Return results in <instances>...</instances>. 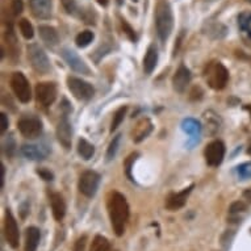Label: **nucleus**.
I'll return each instance as SVG.
<instances>
[{
	"instance_id": "nucleus-1",
	"label": "nucleus",
	"mask_w": 251,
	"mask_h": 251,
	"mask_svg": "<svg viewBox=\"0 0 251 251\" xmlns=\"http://www.w3.org/2000/svg\"><path fill=\"white\" fill-rule=\"evenodd\" d=\"M108 214L112 229L117 237H123L129 221V205L126 199L120 192H113L108 200Z\"/></svg>"
},
{
	"instance_id": "nucleus-2",
	"label": "nucleus",
	"mask_w": 251,
	"mask_h": 251,
	"mask_svg": "<svg viewBox=\"0 0 251 251\" xmlns=\"http://www.w3.org/2000/svg\"><path fill=\"white\" fill-rule=\"evenodd\" d=\"M155 28L158 37L161 38V41H167V38L170 37L174 28V15L171 5L166 0H161L156 4Z\"/></svg>"
},
{
	"instance_id": "nucleus-3",
	"label": "nucleus",
	"mask_w": 251,
	"mask_h": 251,
	"mask_svg": "<svg viewBox=\"0 0 251 251\" xmlns=\"http://www.w3.org/2000/svg\"><path fill=\"white\" fill-rule=\"evenodd\" d=\"M204 76L210 88L213 90H223L229 80V71L221 62H212L206 66Z\"/></svg>"
},
{
	"instance_id": "nucleus-4",
	"label": "nucleus",
	"mask_w": 251,
	"mask_h": 251,
	"mask_svg": "<svg viewBox=\"0 0 251 251\" xmlns=\"http://www.w3.org/2000/svg\"><path fill=\"white\" fill-rule=\"evenodd\" d=\"M26 50H28V58L32 67L40 74H46L50 70V63L44 50L36 44L29 45Z\"/></svg>"
},
{
	"instance_id": "nucleus-5",
	"label": "nucleus",
	"mask_w": 251,
	"mask_h": 251,
	"mask_svg": "<svg viewBox=\"0 0 251 251\" xmlns=\"http://www.w3.org/2000/svg\"><path fill=\"white\" fill-rule=\"evenodd\" d=\"M99 184V174H96L95 171H86L79 177L78 188L80 191V194L84 195L86 198H94L96 192H98Z\"/></svg>"
},
{
	"instance_id": "nucleus-6",
	"label": "nucleus",
	"mask_w": 251,
	"mask_h": 251,
	"mask_svg": "<svg viewBox=\"0 0 251 251\" xmlns=\"http://www.w3.org/2000/svg\"><path fill=\"white\" fill-rule=\"evenodd\" d=\"M67 86L71 94L79 100H90L95 95V88L90 83L75 76H70L67 79Z\"/></svg>"
},
{
	"instance_id": "nucleus-7",
	"label": "nucleus",
	"mask_w": 251,
	"mask_h": 251,
	"mask_svg": "<svg viewBox=\"0 0 251 251\" xmlns=\"http://www.w3.org/2000/svg\"><path fill=\"white\" fill-rule=\"evenodd\" d=\"M11 87L21 103H28L29 100L32 99L30 86H29L28 79L25 78L23 73H13L12 78H11Z\"/></svg>"
},
{
	"instance_id": "nucleus-8",
	"label": "nucleus",
	"mask_w": 251,
	"mask_h": 251,
	"mask_svg": "<svg viewBox=\"0 0 251 251\" xmlns=\"http://www.w3.org/2000/svg\"><path fill=\"white\" fill-rule=\"evenodd\" d=\"M4 237L5 241L12 249H17L20 243V231L16 218L13 217L12 212L7 209L4 217Z\"/></svg>"
},
{
	"instance_id": "nucleus-9",
	"label": "nucleus",
	"mask_w": 251,
	"mask_h": 251,
	"mask_svg": "<svg viewBox=\"0 0 251 251\" xmlns=\"http://www.w3.org/2000/svg\"><path fill=\"white\" fill-rule=\"evenodd\" d=\"M57 98V87L54 83L42 82L36 86V99L42 107H49Z\"/></svg>"
},
{
	"instance_id": "nucleus-10",
	"label": "nucleus",
	"mask_w": 251,
	"mask_h": 251,
	"mask_svg": "<svg viewBox=\"0 0 251 251\" xmlns=\"http://www.w3.org/2000/svg\"><path fill=\"white\" fill-rule=\"evenodd\" d=\"M205 161L210 167H217L223 163L225 156V145L221 141L210 142L205 149Z\"/></svg>"
},
{
	"instance_id": "nucleus-11",
	"label": "nucleus",
	"mask_w": 251,
	"mask_h": 251,
	"mask_svg": "<svg viewBox=\"0 0 251 251\" xmlns=\"http://www.w3.org/2000/svg\"><path fill=\"white\" fill-rule=\"evenodd\" d=\"M17 128L26 138H37L42 133V123L36 117H24L17 123Z\"/></svg>"
},
{
	"instance_id": "nucleus-12",
	"label": "nucleus",
	"mask_w": 251,
	"mask_h": 251,
	"mask_svg": "<svg viewBox=\"0 0 251 251\" xmlns=\"http://www.w3.org/2000/svg\"><path fill=\"white\" fill-rule=\"evenodd\" d=\"M62 57H63V59L66 61L67 65H69L75 73L90 75V69H88V66L84 63V61H83L82 58L75 53L74 50L63 49L62 50Z\"/></svg>"
},
{
	"instance_id": "nucleus-13",
	"label": "nucleus",
	"mask_w": 251,
	"mask_h": 251,
	"mask_svg": "<svg viewBox=\"0 0 251 251\" xmlns=\"http://www.w3.org/2000/svg\"><path fill=\"white\" fill-rule=\"evenodd\" d=\"M194 188V185L187 187L180 192H175V194H170L169 198L166 199V209L171 210V212H176V210L181 209L187 202V199L190 196L191 191Z\"/></svg>"
},
{
	"instance_id": "nucleus-14",
	"label": "nucleus",
	"mask_w": 251,
	"mask_h": 251,
	"mask_svg": "<svg viewBox=\"0 0 251 251\" xmlns=\"http://www.w3.org/2000/svg\"><path fill=\"white\" fill-rule=\"evenodd\" d=\"M30 9L37 19H50L53 13V0H29Z\"/></svg>"
},
{
	"instance_id": "nucleus-15",
	"label": "nucleus",
	"mask_w": 251,
	"mask_h": 251,
	"mask_svg": "<svg viewBox=\"0 0 251 251\" xmlns=\"http://www.w3.org/2000/svg\"><path fill=\"white\" fill-rule=\"evenodd\" d=\"M57 137L58 141L61 142V145L65 149L71 148V140H73V129H71L70 121L67 120L65 116L63 119L59 121L57 126Z\"/></svg>"
},
{
	"instance_id": "nucleus-16",
	"label": "nucleus",
	"mask_w": 251,
	"mask_h": 251,
	"mask_svg": "<svg viewBox=\"0 0 251 251\" xmlns=\"http://www.w3.org/2000/svg\"><path fill=\"white\" fill-rule=\"evenodd\" d=\"M191 82V71L184 66V65H181L177 71L174 75L173 79V84H174V90L179 92V94H183L185 90H187V87L190 84Z\"/></svg>"
},
{
	"instance_id": "nucleus-17",
	"label": "nucleus",
	"mask_w": 251,
	"mask_h": 251,
	"mask_svg": "<svg viewBox=\"0 0 251 251\" xmlns=\"http://www.w3.org/2000/svg\"><path fill=\"white\" fill-rule=\"evenodd\" d=\"M152 132V123L149 119L140 120L137 125L134 126L132 132V138L136 144H140L141 141H144L145 138H148L149 134Z\"/></svg>"
},
{
	"instance_id": "nucleus-18",
	"label": "nucleus",
	"mask_w": 251,
	"mask_h": 251,
	"mask_svg": "<svg viewBox=\"0 0 251 251\" xmlns=\"http://www.w3.org/2000/svg\"><path fill=\"white\" fill-rule=\"evenodd\" d=\"M50 204H51V212L55 221L61 223L66 216V202L62 198L61 194H53L50 196Z\"/></svg>"
},
{
	"instance_id": "nucleus-19",
	"label": "nucleus",
	"mask_w": 251,
	"mask_h": 251,
	"mask_svg": "<svg viewBox=\"0 0 251 251\" xmlns=\"http://www.w3.org/2000/svg\"><path fill=\"white\" fill-rule=\"evenodd\" d=\"M21 154L30 161H42L48 155V151L41 146L37 145H23L21 146Z\"/></svg>"
},
{
	"instance_id": "nucleus-20",
	"label": "nucleus",
	"mask_w": 251,
	"mask_h": 251,
	"mask_svg": "<svg viewBox=\"0 0 251 251\" xmlns=\"http://www.w3.org/2000/svg\"><path fill=\"white\" fill-rule=\"evenodd\" d=\"M41 239L40 229L36 226H29L25 230V251H36Z\"/></svg>"
},
{
	"instance_id": "nucleus-21",
	"label": "nucleus",
	"mask_w": 251,
	"mask_h": 251,
	"mask_svg": "<svg viewBox=\"0 0 251 251\" xmlns=\"http://www.w3.org/2000/svg\"><path fill=\"white\" fill-rule=\"evenodd\" d=\"M38 32H40V37L48 46H55L59 41L57 30L53 26L49 25H40L38 26Z\"/></svg>"
},
{
	"instance_id": "nucleus-22",
	"label": "nucleus",
	"mask_w": 251,
	"mask_h": 251,
	"mask_svg": "<svg viewBox=\"0 0 251 251\" xmlns=\"http://www.w3.org/2000/svg\"><path fill=\"white\" fill-rule=\"evenodd\" d=\"M156 63H158V50H156V46L151 45L149 46L148 51H146V55L144 58V70L146 74H151L154 69L156 67Z\"/></svg>"
},
{
	"instance_id": "nucleus-23",
	"label": "nucleus",
	"mask_w": 251,
	"mask_h": 251,
	"mask_svg": "<svg viewBox=\"0 0 251 251\" xmlns=\"http://www.w3.org/2000/svg\"><path fill=\"white\" fill-rule=\"evenodd\" d=\"M181 129H183V132L187 133L188 136H191V138H195V140H198L200 133H201V125H200L198 120L195 119L183 120Z\"/></svg>"
},
{
	"instance_id": "nucleus-24",
	"label": "nucleus",
	"mask_w": 251,
	"mask_h": 251,
	"mask_svg": "<svg viewBox=\"0 0 251 251\" xmlns=\"http://www.w3.org/2000/svg\"><path fill=\"white\" fill-rule=\"evenodd\" d=\"M204 120H205V124L206 126H208V130H209L210 134H216V133L220 130L221 121H220L218 115H216L213 111L205 112V113H204Z\"/></svg>"
},
{
	"instance_id": "nucleus-25",
	"label": "nucleus",
	"mask_w": 251,
	"mask_h": 251,
	"mask_svg": "<svg viewBox=\"0 0 251 251\" xmlns=\"http://www.w3.org/2000/svg\"><path fill=\"white\" fill-rule=\"evenodd\" d=\"M90 251H112L111 242L104 235H95L90 246Z\"/></svg>"
},
{
	"instance_id": "nucleus-26",
	"label": "nucleus",
	"mask_w": 251,
	"mask_h": 251,
	"mask_svg": "<svg viewBox=\"0 0 251 251\" xmlns=\"http://www.w3.org/2000/svg\"><path fill=\"white\" fill-rule=\"evenodd\" d=\"M78 152L83 159L88 161V159H91V158L94 156V154H95V148H94V145L90 144L87 140L80 138L78 142Z\"/></svg>"
},
{
	"instance_id": "nucleus-27",
	"label": "nucleus",
	"mask_w": 251,
	"mask_h": 251,
	"mask_svg": "<svg viewBox=\"0 0 251 251\" xmlns=\"http://www.w3.org/2000/svg\"><path fill=\"white\" fill-rule=\"evenodd\" d=\"M239 29L243 32H247V34L251 38V12H243L238 17Z\"/></svg>"
},
{
	"instance_id": "nucleus-28",
	"label": "nucleus",
	"mask_w": 251,
	"mask_h": 251,
	"mask_svg": "<svg viewBox=\"0 0 251 251\" xmlns=\"http://www.w3.org/2000/svg\"><path fill=\"white\" fill-rule=\"evenodd\" d=\"M92 40H94V33L91 30H83V32H80L76 36L75 42H76V45L79 48H86V46H88L92 42Z\"/></svg>"
},
{
	"instance_id": "nucleus-29",
	"label": "nucleus",
	"mask_w": 251,
	"mask_h": 251,
	"mask_svg": "<svg viewBox=\"0 0 251 251\" xmlns=\"http://www.w3.org/2000/svg\"><path fill=\"white\" fill-rule=\"evenodd\" d=\"M19 28H20V32L21 34H23V37L26 38V40L33 38L34 36L33 25L30 24L26 19H21L20 23H19Z\"/></svg>"
},
{
	"instance_id": "nucleus-30",
	"label": "nucleus",
	"mask_w": 251,
	"mask_h": 251,
	"mask_svg": "<svg viewBox=\"0 0 251 251\" xmlns=\"http://www.w3.org/2000/svg\"><path fill=\"white\" fill-rule=\"evenodd\" d=\"M126 107H121L119 108L117 111H116L115 116H113V120H112V124H111V132H115L116 129L119 128L120 124L124 121V117L126 115Z\"/></svg>"
},
{
	"instance_id": "nucleus-31",
	"label": "nucleus",
	"mask_w": 251,
	"mask_h": 251,
	"mask_svg": "<svg viewBox=\"0 0 251 251\" xmlns=\"http://www.w3.org/2000/svg\"><path fill=\"white\" fill-rule=\"evenodd\" d=\"M120 140H121V136L117 134V136L112 140V142L109 144V148H108V151H107V159L108 161H111L113 159L116 155V152H117V149H119V144H120Z\"/></svg>"
},
{
	"instance_id": "nucleus-32",
	"label": "nucleus",
	"mask_w": 251,
	"mask_h": 251,
	"mask_svg": "<svg viewBox=\"0 0 251 251\" xmlns=\"http://www.w3.org/2000/svg\"><path fill=\"white\" fill-rule=\"evenodd\" d=\"M237 173H238V176L242 179V180H246V179H250L251 177V162L249 163H243L237 169Z\"/></svg>"
},
{
	"instance_id": "nucleus-33",
	"label": "nucleus",
	"mask_w": 251,
	"mask_h": 251,
	"mask_svg": "<svg viewBox=\"0 0 251 251\" xmlns=\"http://www.w3.org/2000/svg\"><path fill=\"white\" fill-rule=\"evenodd\" d=\"M246 209H247V205L245 204V202L234 201L230 206H229V213H230L231 216H235V214L242 213V212H245Z\"/></svg>"
},
{
	"instance_id": "nucleus-34",
	"label": "nucleus",
	"mask_w": 251,
	"mask_h": 251,
	"mask_svg": "<svg viewBox=\"0 0 251 251\" xmlns=\"http://www.w3.org/2000/svg\"><path fill=\"white\" fill-rule=\"evenodd\" d=\"M137 152H134V154H130V155L128 156V159L125 161V163H124V166H125V171H126V175H128V177L130 179V180H133L132 179V167H133V163H134V161L137 159Z\"/></svg>"
},
{
	"instance_id": "nucleus-35",
	"label": "nucleus",
	"mask_w": 251,
	"mask_h": 251,
	"mask_svg": "<svg viewBox=\"0 0 251 251\" xmlns=\"http://www.w3.org/2000/svg\"><path fill=\"white\" fill-rule=\"evenodd\" d=\"M121 26H123L124 32H125V34H126V36H128L129 40H132V41H136V40H137L136 33H134V30H133L132 26H130V25L126 23V20L121 19Z\"/></svg>"
},
{
	"instance_id": "nucleus-36",
	"label": "nucleus",
	"mask_w": 251,
	"mask_h": 251,
	"mask_svg": "<svg viewBox=\"0 0 251 251\" xmlns=\"http://www.w3.org/2000/svg\"><path fill=\"white\" fill-rule=\"evenodd\" d=\"M87 247V235H82L76 239L74 245V250L73 251H86Z\"/></svg>"
},
{
	"instance_id": "nucleus-37",
	"label": "nucleus",
	"mask_w": 251,
	"mask_h": 251,
	"mask_svg": "<svg viewBox=\"0 0 251 251\" xmlns=\"http://www.w3.org/2000/svg\"><path fill=\"white\" fill-rule=\"evenodd\" d=\"M63 8L66 9L69 13H74L76 11V4H75V0H61Z\"/></svg>"
},
{
	"instance_id": "nucleus-38",
	"label": "nucleus",
	"mask_w": 251,
	"mask_h": 251,
	"mask_svg": "<svg viewBox=\"0 0 251 251\" xmlns=\"http://www.w3.org/2000/svg\"><path fill=\"white\" fill-rule=\"evenodd\" d=\"M23 9H24V4H23V1H21V0H13L12 1L13 15H15V16H19V15L23 12Z\"/></svg>"
},
{
	"instance_id": "nucleus-39",
	"label": "nucleus",
	"mask_w": 251,
	"mask_h": 251,
	"mask_svg": "<svg viewBox=\"0 0 251 251\" xmlns=\"http://www.w3.org/2000/svg\"><path fill=\"white\" fill-rule=\"evenodd\" d=\"M38 173V175H40V176H42V179H44V180H48V181H51L53 180V174L50 173V171H48V170H38L37 171Z\"/></svg>"
},
{
	"instance_id": "nucleus-40",
	"label": "nucleus",
	"mask_w": 251,
	"mask_h": 251,
	"mask_svg": "<svg viewBox=\"0 0 251 251\" xmlns=\"http://www.w3.org/2000/svg\"><path fill=\"white\" fill-rule=\"evenodd\" d=\"M0 124H1V132H5L8 129V117L5 113H0Z\"/></svg>"
},
{
	"instance_id": "nucleus-41",
	"label": "nucleus",
	"mask_w": 251,
	"mask_h": 251,
	"mask_svg": "<svg viewBox=\"0 0 251 251\" xmlns=\"http://www.w3.org/2000/svg\"><path fill=\"white\" fill-rule=\"evenodd\" d=\"M243 199L251 204V188H247V190L243 192Z\"/></svg>"
},
{
	"instance_id": "nucleus-42",
	"label": "nucleus",
	"mask_w": 251,
	"mask_h": 251,
	"mask_svg": "<svg viewBox=\"0 0 251 251\" xmlns=\"http://www.w3.org/2000/svg\"><path fill=\"white\" fill-rule=\"evenodd\" d=\"M4 173H5V170H4V166L1 165V175H0V187L3 188V185H4Z\"/></svg>"
},
{
	"instance_id": "nucleus-43",
	"label": "nucleus",
	"mask_w": 251,
	"mask_h": 251,
	"mask_svg": "<svg viewBox=\"0 0 251 251\" xmlns=\"http://www.w3.org/2000/svg\"><path fill=\"white\" fill-rule=\"evenodd\" d=\"M98 3L100 5H103V7H107L108 5V0H98Z\"/></svg>"
},
{
	"instance_id": "nucleus-44",
	"label": "nucleus",
	"mask_w": 251,
	"mask_h": 251,
	"mask_svg": "<svg viewBox=\"0 0 251 251\" xmlns=\"http://www.w3.org/2000/svg\"><path fill=\"white\" fill-rule=\"evenodd\" d=\"M245 109H246V111L251 115V104H249V105H245Z\"/></svg>"
},
{
	"instance_id": "nucleus-45",
	"label": "nucleus",
	"mask_w": 251,
	"mask_h": 251,
	"mask_svg": "<svg viewBox=\"0 0 251 251\" xmlns=\"http://www.w3.org/2000/svg\"><path fill=\"white\" fill-rule=\"evenodd\" d=\"M247 154H249V155H251V144H250V146H249V149H247Z\"/></svg>"
},
{
	"instance_id": "nucleus-46",
	"label": "nucleus",
	"mask_w": 251,
	"mask_h": 251,
	"mask_svg": "<svg viewBox=\"0 0 251 251\" xmlns=\"http://www.w3.org/2000/svg\"><path fill=\"white\" fill-rule=\"evenodd\" d=\"M116 1H117V4H124V0H116Z\"/></svg>"
},
{
	"instance_id": "nucleus-47",
	"label": "nucleus",
	"mask_w": 251,
	"mask_h": 251,
	"mask_svg": "<svg viewBox=\"0 0 251 251\" xmlns=\"http://www.w3.org/2000/svg\"><path fill=\"white\" fill-rule=\"evenodd\" d=\"M246 1H247V3H250V4H251V0H246Z\"/></svg>"
},
{
	"instance_id": "nucleus-48",
	"label": "nucleus",
	"mask_w": 251,
	"mask_h": 251,
	"mask_svg": "<svg viewBox=\"0 0 251 251\" xmlns=\"http://www.w3.org/2000/svg\"><path fill=\"white\" fill-rule=\"evenodd\" d=\"M133 1H134V3H137V1H138V0H133Z\"/></svg>"
}]
</instances>
